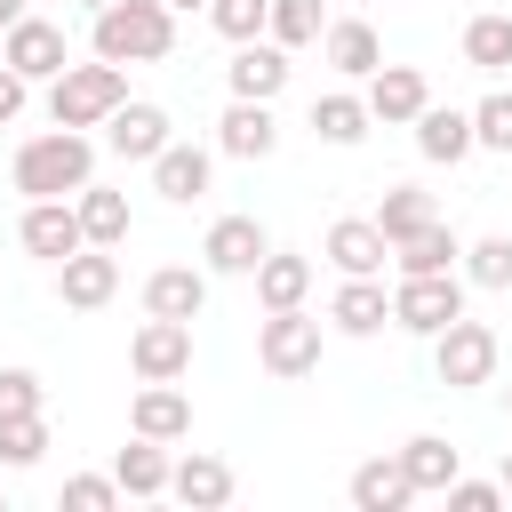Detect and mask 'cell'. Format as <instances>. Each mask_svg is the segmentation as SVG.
I'll return each mask as SVG.
<instances>
[{
    "mask_svg": "<svg viewBox=\"0 0 512 512\" xmlns=\"http://www.w3.org/2000/svg\"><path fill=\"white\" fill-rule=\"evenodd\" d=\"M496 504H504V480H464V472L448 480V512H496Z\"/></svg>",
    "mask_w": 512,
    "mask_h": 512,
    "instance_id": "ab89813d",
    "label": "cell"
},
{
    "mask_svg": "<svg viewBox=\"0 0 512 512\" xmlns=\"http://www.w3.org/2000/svg\"><path fill=\"white\" fill-rule=\"evenodd\" d=\"M168 496L192 504V512H216V504H232V464L208 456V448H184L176 472H168Z\"/></svg>",
    "mask_w": 512,
    "mask_h": 512,
    "instance_id": "d6986e66",
    "label": "cell"
},
{
    "mask_svg": "<svg viewBox=\"0 0 512 512\" xmlns=\"http://www.w3.org/2000/svg\"><path fill=\"white\" fill-rule=\"evenodd\" d=\"M40 456H48V416H0V464L32 472Z\"/></svg>",
    "mask_w": 512,
    "mask_h": 512,
    "instance_id": "d6a6232c",
    "label": "cell"
},
{
    "mask_svg": "<svg viewBox=\"0 0 512 512\" xmlns=\"http://www.w3.org/2000/svg\"><path fill=\"white\" fill-rule=\"evenodd\" d=\"M104 144H112L120 160H144V168H152V160H160V152H168L176 136H168V112H160V104L128 96V104H120V112L104 120Z\"/></svg>",
    "mask_w": 512,
    "mask_h": 512,
    "instance_id": "9a60e30c",
    "label": "cell"
},
{
    "mask_svg": "<svg viewBox=\"0 0 512 512\" xmlns=\"http://www.w3.org/2000/svg\"><path fill=\"white\" fill-rule=\"evenodd\" d=\"M128 104V64H64L56 80H48V120L56 128H104L112 112Z\"/></svg>",
    "mask_w": 512,
    "mask_h": 512,
    "instance_id": "3957f363",
    "label": "cell"
},
{
    "mask_svg": "<svg viewBox=\"0 0 512 512\" xmlns=\"http://www.w3.org/2000/svg\"><path fill=\"white\" fill-rule=\"evenodd\" d=\"M88 48L104 64H160L176 48V8L168 0H112V8H96Z\"/></svg>",
    "mask_w": 512,
    "mask_h": 512,
    "instance_id": "7a4b0ae2",
    "label": "cell"
},
{
    "mask_svg": "<svg viewBox=\"0 0 512 512\" xmlns=\"http://www.w3.org/2000/svg\"><path fill=\"white\" fill-rule=\"evenodd\" d=\"M440 208H432V192H416V184H392L384 200H376V224H384V240H408V232H424Z\"/></svg>",
    "mask_w": 512,
    "mask_h": 512,
    "instance_id": "1f68e13d",
    "label": "cell"
},
{
    "mask_svg": "<svg viewBox=\"0 0 512 512\" xmlns=\"http://www.w3.org/2000/svg\"><path fill=\"white\" fill-rule=\"evenodd\" d=\"M56 296H64L72 312H104V304L120 296V256L88 240L80 256H64V264H56Z\"/></svg>",
    "mask_w": 512,
    "mask_h": 512,
    "instance_id": "7c38bea8",
    "label": "cell"
},
{
    "mask_svg": "<svg viewBox=\"0 0 512 512\" xmlns=\"http://www.w3.org/2000/svg\"><path fill=\"white\" fill-rule=\"evenodd\" d=\"M208 24L240 48V40H264V24H272V0H208Z\"/></svg>",
    "mask_w": 512,
    "mask_h": 512,
    "instance_id": "d590c367",
    "label": "cell"
},
{
    "mask_svg": "<svg viewBox=\"0 0 512 512\" xmlns=\"http://www.w3.org/2000/svg\"><path fill=\"white\" fill-rule=\"evenodd\" d=\"M80 8H88V16H96V8H112V0H80Z\"/></svg>",
    "mask_w": 512,
    "mask_h": 512,
    "instance_id": "f6af8a7d",
    "label": "cell"
},
{
    "mask_svg": "<svg viewBox=\"0 0 512 512\" xmlns=\"http://www.w3.org/2000/svg\"><path fill=\"white\" fill-rule=\"evenodd\" d=\"M496 480H504V496H512V448H504V464H496Z\"/></svg>",
    "mask_w": 512,
    "mask_h": 512,
    "instance_id": "7bdbcfd3",
    "label": "cell"
},
{
    "mask_svg": "<svg viewBox=\"0 0 512 512\" xmlns=\"http://www.w3.org/2000/svg\"><path fill=\"white\" fill-rule=\"evenodd\" d=\"M16 16H32V8H24V0H0V32H8Z\"/></svg>",
    "mask_w": 512,
    "mask_h": 512,
    "instance_id": "b9f144b4",
    "label": "cell"
},
{
    "mask_svg": "<svg viewBox=\"0 0 512 512\" xmlns=\"http://www.w3.org/2000/svg\"><path fill=\"white\" fill-rule=\"evenodd\" d=\"M472 144L480 152H512V88H488L472 104Z\"/></svg>",
    "mask_w": 512,
    "mask_h": 512,
    "instance_id": "8d00e7d4",
    "label": "cell"
},
{
    "mask_svg": "<svg viewBox=\"0 0 512 512\" xmlns=\"http://www.w3.org/2000/svg\"><path fill=\"white\" fill-rule=\"evenodd\" d=\"M0 512H8V496H0Z\"/></svg>",
    "mask_w": 512,
    "mask_h": 512,
    "instance_id": "7dc6e473",
    "label": "cell"
},
{
    "mask_svg": "<svg viewBox=\"0 0 512 512\" xmlns=\"http://www.w3.org/2000/svg\"><path fill=\"white\" fill-rule=\"evenodd\" d=\"M424 104H432V80H424L416 64H376V72H368V112H376V128H416Z\"/></svg>",
    "mask_w": 512,
    "mask_h": 512,
    "instance_id": "4fadbf2b",
    "label": "cell"
},
{
    "mask_svg": "<svg viewBox=\"0 0 512 512\" xmlns=\"http://www.w3.org/2000/svg\"><path fill=\"white\" fill-rule=\"evenodd\" d=\"M384 320H392L384 280H376V272H344V288L328 296V328H336V336H376Z\"/></svg>",
    "mask_w": 512,
    "mask_h": 512,
    "instance_id": "2e32d148",
    "label": "cell"
},
{
    "mask_svg": "<svg viewBox=\"0 0 512 512\" xmlns=\"http://www.w3.org/2000/svg\"><path fill=\"white\" fill-rule=\"evenodd\" d=\"M400 464H408V480H416V496H448V480L464 472V456L440 440V432H416V440H400Z\"/></svg>",
    "mask_w": 512,
    "mask_h": 512,
    "instance_id": "f546056e",
    "label": "cell"
},
{
    "mask_svg": "<svg viewBox=\"0 0 512 512\" xmlns=\"http://www.w3.org/2000/svg\"><path fill=\"white\" fill-rule=\"evenodd\" d=\"M8 176H16V192H24V200H72V192L96 176V144H88V128H48V136H24Z\"/></svg>",
    "mask_w": 512,
    "mask_h": 512,
    "instance_id": "6da1fadb",
    "label": "cell"
},
{
    "mask_svg": "<svg viewBox=\"0 0 512 512\" xmlns=\"http://www.w3.org/2000/svg\"><path fill=\"white\" fill-rule=\"evenodd\" d=\"M416 152L440 160V168H456L464 152H480V144H472V112H456V104H424V112H416Z\"/></svg>",
    "mask_w": 512,
    "mask_h": 512,
    "instance_id": "603a6c76",
    "label": "cell"
},
{
    "mask_svg": "<svg viewBox=\"0 0 512 512\" xmlns=\"http://www.w3.org/2000/svg\"><path fill=\"white\" fill-rule=\"evenodd\" d=\"M304 296H312V256L272 248V256L256 264V304H264V312H296Z\"/></svg>",
    "mask_w": 512,
    "mask_h": 512,
    "instance_id": "cb8c5ba5",
    "label": "cell"
},
{
    "mask_svg": "<svg viewBox=\"0 0 512 512\" xmlns=\"http://www.w3.org/2000/svg\"><path fill=\"white\" fill-rule=\"evenodd\" d=\"M24 104H32V80H24L16 64H0V128H8V120H16Z\"/></svg>",
    "mask_w": 512,
    "mask_h": 512,
    "instance_id": "60d3db41",
    "label": "cell"
},
{
    "mask_svg": "<svg viewBox=\"0 0 512 512\" xmlns=\"http://www.w3.org/2000/svg\"><path fill=\"white\" fill-rule=\"evenodd\" d=\"M168 8H176V16H192V8H208V0H168Z\"/></svg>",
    "mask_w": 512,
    "mask_h": 512,
    "instance_id": "ee69618b",
    "label": "cell"
},
{
    "mask_svg": "<svg viewBox=\"0 0 512 512\" xmlns=\"http://www.w3.org/2000/svg\"><path fill=\"white\" fill-rule=\"evenodd\" d=\"M48 408V384L32 368H0V416H40Z\"/></svg>",
    "mask_w": 512,
    "mask_h": 512,
    "instance_id": "f35d334b",
    "label": "cell"
},
{
    "mask_svg": "<svg viewBox=\"0 0 512 512\" xmlns=\"http://www.w3.org/2000/svg\"><path fill=\"white\" fill-rule=\"evenodd\" d=\"M432 368H440V384H448V392H472V384H488V376H496V328L456 312V320L432 336Z\"/></svg>",
    "mask_w": 512,
    "mask_h": 512,
    "instance_id": "5b68a950",
    "label": "cell"
},
{
    "mask_svg": "<svg viewBox=\"0 0 512 512\" xmlns=\"http://www.w3.org/2000/svg\"><path fill=\"white\" fill-rule=\"evenodd\" d=\"M144 312L160 320H200L208 312V264H160L144 280Z\"/></svg>",
    "mask_w": 512,
    "mask_h": 512,
    "instance_id": "ac0fdd59",
    "label": "cell"
},
{
    "mask_svg": "<svg viewBox=\"0 0 512 512\" xmlns=\"http://www.w3.org/2000/svg\"><path fill=\"white\" fill-rule=\"evenodd\" d=\"M168 472H176V456H168V440H128L120 456H112V480L128 488V496H168Z\"/></svg>",
    "mask_w": 512,
    "mask_h": 512,
    "instance_id": "83f0119b",
    "label": "cell"
},
{
    "mask_svg": "<svg viewBox=\"0 0 512 512\" xmlns=\"http://www.w3.org/2000/svg\"><path fill=\"white\" fill-rule=\"evenodd\" d=\"M320 56H328L344 80H368V72L384 64V40H376V24H360V16H336V24L320 32Z\"/></svg>",
    "mask_w": 512,
    "mask_h": 512,
    "instance_id": "44dd1931",
    "label": "cell"
},
{
    "mask_svg": "<svg viewBox=\"0 0 512 512\" xmlns=\"http://www.w3.org/2000/svg\"><path fill=\"white\" fill-rule=\"evenodd\" d=\"M256 360H264V376H312V368H320V320H312L304 304H296V312H264Z\"/></svg>",
    "mask_w": 512,
    "mask_h": 512,
    "instance_id": "8992f818",
    "label": "cell"
},
{
    "mask_svg": "<svg viewBox=\"0 0 512 512\" xmlns=\"http://www.w3.org/2000/svg\"><path fill=\"white\" fill-rule=\"evenodd\" d=\"M464 280L504 296V288H512V232H488V240H472V248H464Z\"/></svg>",
    "mask_w": 512,
    "mask_h": 512,
    "instance_id": "836d02e7",
    "label": "cell"
},
{
    "mask_svg": "<svg viewBox=\"0 0 512 512\" xmlns=\"http://www.w3.org/2000/svg\"><path fill=\"white\" fill-rule=\"evenodd\" d=\"M320 248H328V264H336V272H384V264H392V240H384V224H376V216H336Z\"/></svg>",
    "mask_w": 512,
    "mask_h": 512,
    "instance_id": "e0dca14e",
    "label": "cell"
},
{
    "mask_svg": "<svg viewBox=\"0 0 512 512\" xmlns=\"http://www.w3.org/2000/svg\"><path fill=\"white\" fill-rule=\"evenodd\" d=\"M272 256V232L256 224V216H216L208 224V240H200V264L208 272H224V280H256V264Z\"/></svg>",
    "mask_w": 512,
    "mask_h": 512,
    "instance_id": "30bf717a",
    "label": "cell"
},
{
    "mask_svg": "<svg viewBox=\"0 0 512 512\" xmlns=\"http://www.w3.org/2000/svg\"><path fill=\"white\" fill-rule=\"evenodd\" d=\"M120 496H128V488H120L112 472H72V480H64V504H72V512H112Z\"/></svg>",
    "mask_w": 512,
    "mask_h": 512,
    "instance_id": "74e56055",
    "label": "cell"
},
{
    "mask_svg": "<svg viewBox=\"0 0 512 512\" xmlns=\"http://www.w3.org/2000/svg\"><path fill=\"white\" fill-rule=\"evenodd\" d=\"M208 176H216V152H208V144H168V152L152 160V192L176 200V208H192V200L208 192Z\"/></svg>",
    "mask_w": 512,
    "mask_h": 512,
    "instance_id": "ffe728a7",
    "label": "cell"
},
{
    "mask_svg": "<svg viewBox=\"0 0 512 512\" xmlns=\"http://www.w3.org/2000/svg\"><path fill=\"white\" fill-rule=\"evenodd\" d=\"M216 152H224V160H272V152H280V120H272V104L232 96L224 120H216Z\"/></svg>",
    "mask_w": 512,
    "mask_h": 512,
    "instance_id": "5bb4252c",
    "label": "cell"
},
{
    "mask_svg": "<svg viewBox=\"0 0 512 512\" xmlns=\"http://www.w3.org/2000/svg\"><path fill=\"white\" fill-rule=\"evenodd\" d=\"M464 264V240L432 216L424 232H408V240H392V272H456Z\"/></svg>",
    "mask_w": 512,
    "mask_h": 512,
    "instance_id": "f1b7e54d",
    "label": "cell"
},
{
    "mask_svg": "<svg viewBox=\"0 0 512 512\" xmlns=\"http://www.w3.org/2000/svg\"><path fill=\"white\" fill-rule=\"evenodd\" d=\"M504 408H512V384H504Z\"/></svg>",
    "mask_w": 512,
    "mask_h": 512,
    "instance_id": "bcb514c9",
    "label": "cell"
},
{
    "mask_svg": "<svg viewBox=\"0 0 512 512\" xmlns=\"http://www.w3.org/2000/svg\"><path fill=\"white\" fill-rule=\"evenodd\" d=\"M352 504H360V512H400V504H416V480H408L400 448H392V456H368V464L352 472Z\"/></svg>",
    "mask_w": 512,
    "mask_h": 512,
    "instance_id": "484cf974",
    "label": "cell"
},
{
    "mask_svg": "<svg viewBox=\"0 0 512 512\" xmlns=\"http://www.w3.org/2000/svg\"><path fill=\"white\" fill-rule=\"evenodd\" d=\"M376 128V112H368V96H352V88H328V96H312V136L320 144H336V152H352L360 136Z\"/></svg>",
    "mask_w": 512,
    "mask_h": 512,
    "instance_id": "7402d4cb",
    "label": "cell"
},
{
    "mask_svg": "<svg viewBox=\"0 0 512 512\" xmlns=\"http://www.w3.org/2000/svg\"><path fill=\"white\" fill-rule=\"evenodd\" d=\"M16 240H24V256H40V264H64V256H80V248H88V232H80V208H72V200H24Z\"/></svg>",
    "mask_w": 512,
    "mask_h": 512,
    "instance_id": "9c48e42d",
    "label": "cell"
},
{
    "mask_svg": "<svg viewBox=\"0 0 512 512\" xmlns=\"http://www.w3.org/2000/svg\"><path fill=\"white\" fill-rule=\"evenodd\" d=\"M456 312H464V272H400V288H392L400 336H440Z\"/></svg>",
    "mask_w": 512,
    "mask_h": 512,
    "instance_id": "277c9868",
    "label": "cell"
},
{
    "mask_svg": "<svg viewBox=\"0 0 512 512\" xmlns=\"http://www.w3.org/2000/svg\"><path fill=\"white\" fill-rule=\"evenodd\" d=\"M280 48H312L320 32H328V16H320V0H272V24H264Z\"/></svg>",
    "mask_w": 512,
    "mask_h": 512,
    "instance_id": "e575fe53",
    "label": "cell"
},
{
    "mask_svg": "<svg viewBox=\"0 0 512 512\" xmlns=\"http://www.w3.org/2000/svg\"><path fill=\"white\" fill-rule=\"evenodd\" d=\"M464 64H472V72H504V64H512V16H504V8H480V16L464 24Z\"/></svg>",
    "mask_w": 512,
    "mask_h": 512,
    "instance_id": "4dcf8cb0",
    "label": "cell"
},
{
    "mask_svg": "<svg viewBox=\"0 0 512 512\" xmlns=\"http://www.w3.org/2000/svg\"><path fill=\"white\" fill-rule=\"evenodd\" d=\"M72 208H80V232H88L96 248H120L128 224H136V216H128V192H112V184H96V176L72 192Z\"/></svg>",
    "mask_w": 512,
    "mask_h": 512,
    "instance_id": "4316f807",
    "label": "cell"
},
{
    "mask_svg": "<svg viewBox=\"0 0 512 512\" xmlns=\"http://www.w3.org/2000/svg\"><path fill=\"white\" fill-rule=\"evenodd\" d=\"M128 432H144V440H192V400L176 384H144L136 408H128Z\"/></svg>",
    "mask_w": 512,
    "mask_h": 512,
    "instance_id": "d4e9b609",
    "label": "cell"
},
{
    "mask_svg": "<svg viewBox=\"0 0 512 512\" xmlns=\"http://www.w3.org/2000/svg\"><path fill=\"white\" fill-rule=\"evenodd\" d=\"M128 368H136V384H176V376H192V320L144 312V328H136V344H128Z\"/></svg>",
    "mask_w": 512,
    "mask_h": 512,
    "instance_id": "52a82bcc",
    "label": "cell"
},
{
    "mask_svg": "<svg viewBox=\"0 0 512 512\" xmlns=\"http://www.w3.org/2000/svg\"><path fill=\"white\" fill-rule=\"evenodd\" d=\"M288 72H296V64H288V48L264 32V40H240V48H232V64H224V88H232V96H256V104H280Z\"/></svg>",
    "mask_w": 512,
    "mask_h": 512,
    "instance_id": "8fae6325",
    "label": "cell"
},
{
    "mask_svg": "<svg viewBox=\"0 0 512 512\" xmlns=\"http://www.w3.org/2000/svg\"><path fill=\"white\" fill-rule=\"evenodd\" d=\"M0 64H16L24 80H56V72L72 64V40H64V24H48V16H16V24L0 32Z\"/></svg>",
    "mask_w": 512,
    "mask_h": 512,
    "instance_id": "ba28073f",
    "label": "cell"
}]
</instances>
